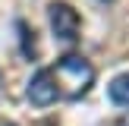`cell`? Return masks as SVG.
I'll return each mask as SVG.
<instances>
[{
    "label": "cell",
    "mask_w": 129,
    "mask_h": 126,
    "mask_svg": "<svg viewBox=\"0 0 129 126\" xmlns=\"http://www.w3.org/2000/svg\"><path fill=\"white\" fill-rule=\"evenodd\" d=\"M104 3H107V0H104Z\"/></svg>",
    "instance_id": "cell-8"
},
{
    "label": "cell",
    "mask_w": 129,
    "mask_h": 126,
    "mask_svg": "<svg viewBox=\"0 0 129 126\" xmlns=\"http://www.w3.org/2000/svg\"><path fill=\"white\" fill-rule=\"evenodd\" d=\"M50 73H54L57 91H60L63 98H69V101L82 98V94L91 88V82H94V66L85 60V57H79V54L63 57Z\"/></svg>",
    "instance_id": "cell-1"
},
{
    "label": "cell",
    "mask_w": 129,
    "mask_h": 126,
    "mask_svg": "<svg viewBox=\"0 0 129 126\" xmlns=\"http://www.w3.org/2000/svg\"><path fill=\"white\" fill-rule=\"evenodd\" d=\"M57 82H54V73L50 69H38L35 76H31V82H28V101L35 107H47V104H54L57 101Z\"/></svg>",
    "instance_id": "cell-3"
},
{
    "label": "cell",
    "mask_w": 129,
    "mask_h": 126,
    "mask_svg": "<svg viewBox=\"0 0 129 126\" xmlns=\"http://www.w3.org/2000/svg\"><path fill=\"white\" fill-rule=\"evenodd\" d=\"M110 101L113 104H129V73L126 76H117V79L110 82Z\"/></svg>",
    "instance_id": "cell-4"
},
{
    "label": "cell",
    "mask_w": 129,
    "mask_h": 126,
    "mask_svg": "<svg viewBox=\"0 0 129 126\" xmlns=\"http://www.w3.org/2000/svg\"><path fill=\"white\" fill-rule=\"evenodd\" d=\"M47 16H50V28H54V38L63 44H73L76 38H79V13L73 10L69 3H63V0H57V3L47 6Z\"/></svg>",
    "instance_id": "cell-2"
},
{
    "label": "cell",
    "mask_w": 129,
    "mask_h": 126,
    "mask_svg": "<svg viewBox=\"0 0 129 126\" xmlns=\"http://www.w3.org/2000/svg\"><path fill=\"white\" fill-rule=\"evenodd\" d=\"M6 126H13V123H6Z\"/></svg>",
    "instance_id": "cell-7"
},
{
    "label": "cell",
    "mask_w": 129,
    "mask_h": 126,
    "mask_svg": "<svg viewBox=\"0 0 129 126\" xmlns=\"http://www.w3.org/2000/svg\"><path fill=\"white\" fill-rule=\"evenodd\" d=\"M0 82H3V76H0Z\"/></svg>",
    "instance_id": "cell-6"
},
{
    "label": "cell",
    "mask_w": 129,
    "mask_h": 126,
    "mask_svg": "<svg viewBox=\"0 0 129 126\" xmlns=\"http://www.w3.org/2000/svg\"><path fill=\"white\" fill-rule=\"evenodd\" d=\"M113 126H129V110H126V113H123V117H120V120H117Z\"/></svg>",
    "instance_id": "cell-5"
}]
</instances>
